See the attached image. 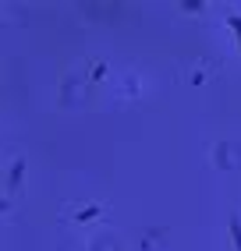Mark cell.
<instances>
[{"instance_id":"2","label":"cell","mask_w":241,"mask_h":251,"mask_svg":"<svg viewBox=\"0 0 241 251\" xmlns=\"http://www.w3.org/2000/svg\"><path fill=\"white\" fill-rule=\"evenodd\" d=\"M227 25L238 32V39H241V14H231V18H227Z\"/></svg>"},{"instance_id":"4","label":"cell","mask_w":241,"mask_h":251,"mask_svg":"<svg viewBox=\"0 0 241 251\" xmlns=\"http://www.w3.org/2000/svg\"><path fill=\"white\" fill-rule=\"evenodd\" d=\"M238 43H241V39H238Z\"/></svg>"},{"instance_id":"1","label":"cell","mask_w":241,"mask_h":251,"mask_svg":"<svg viewBox=\"0 0 241 251\" xmlns=\"http://www.w3.org/2000/svg\"><path fill=\"white\" fill-rule=\"evenodd\" d=\"M231 241H234V248L241 251V220H238V216H231Z\"/></svg>"},{"instance_id":"3","label":"cell","mask_w":241,"mask_h":251,"mask_svg":"<svg viewBox=\"0 0 241 251\" xmlns=\"http://www.w3.org/2000/svg\"><path fill=\"white\" fill-rule=\"evenodd\" d=\"M22 170H25V163L18 159V163H14V170H11V184H14V180H22Z\"/></svg>"}]
</instances>
